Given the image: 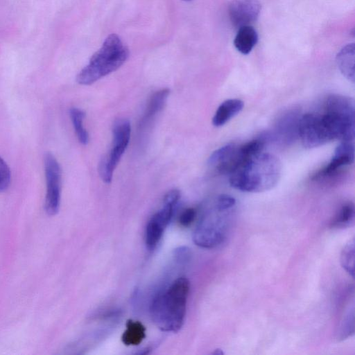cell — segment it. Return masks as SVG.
<instances>
[{"label": "cell", "mask_w": 355, "mask_h": 355, "mask_svg": "<svg viewBox=\"0 0 355 355\" xmlns=\"http://www.w3.org/2000/svg\"><path fill=\"white\" fill-rule=\"evenodd\" d=\"M169 94L170 90L168 88H164L156 92L150 97L141 119V126L146 125L164 107Z\"/></svg>", "instance_id": "obj_16"}, {"label": "cell", "mask_w": 355, "mask_h": 355, "mask_svg": "<svg viewBox=\"0 0 355 355\" xmlns=\"http://www.w3.org/2000/svg\"><path fill=\"white\" fill-rule=\"evenodd\" d=\"M354 205L352 202H345L338 210L331 223V227L343 228L349 227L354 222Z\"/></svg>", "instance_id": "obj_19"}, {"label": "cell", "mask_w": 355, "mask_h": 355, "mask_svg": "<svg viewBox=\"0 0 355 355\" xmlns=\"http://www.w3.org/2000/svg\"><path fill=\"white\" fill-rule=\"evenodd\" d=\"M69 114L79 142L83 145H87L89 137L83 125V121L85 117V112L78 108L72 107L70 109Z\"/></svg>", "instance_id": "obj_18"}, {"label": "cell", "mask_w": 355, "mask_h": 355, "mask_svg": "<svg viewBox=\"0 0 355 355\" xmlns=\"http://www.w3.org/2000/svg\"><path fill=\"white\" fill-rule=\"evenodd\" d=\"M282 165L274 155L262 151L246 159L230 174V185L239 191L263 192L272 189L279 182Z\"/></svg>", "instance_id": "obj_1"}, {"label": "cell", "mask_w": 355, "mask_h": 355, "mask_svg": "<svg viewBox=\"0 0 355 355\" xmlns=\"http://www.w3.org/2000/svg\"><path fill=\"white\" fill-rule=\"evenodd\" d=\"M231 210H220L215 205L201 216L193 232L196 245L204 248H214L226 239L228 216Z\"/></svg>", "instance_id": "obj_5"}, {"label": "cell", "mask_w": 355, "mask_h": 355, "mask_svg": "<svg viewBox=\"0 0 355 355\" xmlns=\"http://www.w3.org/2000/svg\"><path fill=\"white\" fill-rule=\"evenodd\" d=\"M184 1H191V0H184Z\"/></svg>", "instance_id": "obj_25"}, {"label": "cell", "mask_w": 355, "mask_h": 355, "mask_svg": "<svg viewBox=\"0 0 355 355\" xmlns=\"http://www.w3.org/2000/svg\"><path fill=\"white\" fill-rule=\"evenodd\" d=\"M121 340L127 346L138 345L146 338V328L139 321L128 320Z\"/></svg>", "instance_id": "obj_17"}, {"label": "cell", "mask_w": 355, "mask_h": 355, "mask_svg": "<svg viewBox=\"0 0 355 355\" xmlns=\"http://www.w3.org/2000/svg\"><path fill=\"white\" fill-rule=\"evenodd\" d=\"M129 50L114 33L107 37L101 47L91 57L89 63L78 73L76 81L89 85L117 70L127 60Z\"/></svg>", "instance_id": "obj_3"}, {"label": "cell", "mask_w": 355, "mask_h": 355, "mask_svg": "<svg viewBox=\"0 0 355 355\" xmlns=\"http://www.w3.org/2000/svg\"><path fill=\"white\" fill-rule=\"evenodd\" d=\"M258 34L250 25L239 28L234 40V45L241 53L247 55L251 52L258 42Z\"/></svg>", "instance_id": "obj_14"}, {"label": "cell", "mask_w": 355, "mask_h": 355, "mask_svg": "<svg viewBox=\"0 0 355 355\" xmlns=\"http://www.w3.org/2000/svg\"><path fill=\"white\" fill-rule=\"evenodd\" d=\"M298 137L306 148L319 147L332 140L322 115L315 113H307L300 116Z\"/></svg>", "instance_id": "obj_8"}, {"label": "cell", "mask_w": 355, "mask_h": 355, "mask_svg": "<svg viewBox=\"0 0 355 355\" xmlns=\"http://www.w3.org/2000/svg\"><path fill=\"white\" fill-rule=\"evenodd\" d=\"M354 101L352 98L338 94L328 96L322 117L333 140H354Z\"/></svg>", "instance_id": "obj_4"}, {"label": "cell", "mask_w": 355, "mask_h": 355, "mask_svg": "<svg viewBox=\"0 0 355 355\" xmlns=\"http://www.w3.org/2000/svg\"><path fill=\"white\" fill-rule=\"evenodd\" d=\"M261 9L259 0H232L228 6V15L232 24L239 28L257 21Z\"/></svg>", "instance_id": "obj_10"}, {"label": "cell", "mask_w": 355, "mask_h": 355, "mask_svg": "<svg viewBox=\"0 0 355 355\" xmlns=\"http://www.w3.org/2000/svg\"><path fill=\"white\" fill-rule=\"evenodd\" d=\"M130 132L131 126L128 119H120L114 123L112 148L101 159L98 166L99 175L104 182H112L113 172L129 144Z\"/></svg>", "instance_id": "obj_6"}, {"label": "cell", "mask_w": 355, "mask_h": 355, "mask_svg": "<svg viewBox=\"0 0 355 355\" xmlns=\"http://www.w3.org/2000/svg\"><path fill=\"white\" fill-rule=\"evenodd\" d=\"M243 102L237 98H230L223 101L214 115L213 125L216 127L225 125L243 110Z\"/></svg>", "instance_id": "obj_13"}, {"label": "cell", "mask_w": 355, "mask_h": 355, "mask_svg": "<svg viewBox=\"0 0 355 355\" xmlns=\"http://www.w3.org/2000/svg\"><path fill=\"white\" fill-rule=\"evenodd\" d=\"M11 175L9 167L0 157V192L6 191L10 183Z\"/></svg>", "instance_id": "obj_21"}, {"label": "cell", "mask_w": 355, "mask_h": 355, "mask_svg": "<svg viewBox=\"0 0 355 355\" xmlns=\"http://www.w3.org/2000/svg\"><path fill=\"white\" fill-rule=\"evenodd\" d=\"M354 44L343 47L336 55V63L341 73L349 81L354 83Z\"/></svg>", "instance_id": "obj_15"}, {"label": "cell", "mask_w": 355, "mask_h": 355, "mask_svg": "<svg viewBox=\"0 0 355 355\" xmlns=\"http://www.w3.org/2000/svg\"><path fill=\"white\" fill-rule=\"evenodd\" d=\"M214 205L220 210H232L236 205V200L231 196L222 194L217 197Z\"/></svg>", "instance_id": "obj_22"}, {"label": "cell", "mask_w": 355, "mask_h": 355, "mask_svg": "<svg viewBox=\"0 0 355 355\" xmlns=\"http://www.w3.org/2000/svg\"><path fill=\"white\" fill-rule=\"evenodd\" d=\"M180 198L178 189L169 191L164 196L162 207L148 220L145 232V242L148 250H153L169 223Z\"/></svg>", "instance_id": "obj_7"}, {"label": "cell", "mask_w": 355, "mask_h": 355, "mask_svg": "<svg viewBox=\"0 0 355 355\" xmlns=\"http://www.w3.org/2000/svg\"><path fill=\"white\" fill-rule=\"evenodd\" d=\"M212 354L216 355H222L224 354V352L220 349H216Z\"/></svg>", "instance_id": "obj_24"}, {"label": "cell", "mask_w": 355, "mask_h": 355, "mask_svg": "<svg viewBox=\"0 0 355 355\" xmlns=\"http://www.w3.org/2000/svg\"><path fill=\"white\" fill-rule=\"evenodd\" d=\"M44 171L46 182L45 211L49 216H54L60 209L62 172L57 159L50 153L44 156Z\"/></svg>", "instance_id": "obj_9"}, {"label": "cell", "mask_w": 355, "mask_h": 355, "mask_svg": "<svg viewBox=\"0 0 355 355\" xmlns=\"http://www.w3.org/2000/svg\"><path fill=\"white\" fill-rule=\"evenodd\" d=\"M196 216V211L194 208H187L184 209L179 217V222L181 225L187 227L194 220Z\"/></svg>", "instance_id": "obj_23"}, {"label": "cell", "mask_w": 355, "mask_h": 355, "mask_svg": "<svg viewBox=\"0 0 355 355\" xmlns=\"http://www.w3.org/2000/svg\"><path fill=\"white\" fill-rule=\"evenodd\" d=\"M340 262L345 270L354 277V240L352 239L344 247L340 257Z\"/></svg>", "instance_id": "obj_20"}, {"label": "cell", "mask_w": 355, "mask_h": 355, "mask_svg": "<svg viewBox=\"0 0 355 355\" xmlns=\"http://www.w3.org/2000/svg\"><path fill=\"white\" fill-rule=\"evenodd\" d=\"M300 116L296 112H287L277 121L276 132L286 142L293 141L298 136Z\"/></svg>", "instance_id": "obj_12"}, {"label": "cell", "mask_w": 355, "mask_h": 355, "mask_svg": "<svg viewBox=\"0 0 355 355\" xmlns=\"http://www.w3.org/2000/svg\"><path fill=\"white\" fill-rule=\"evenodd\" d=\"M354 147L352 141H341L336 147L330 162L313 175V179L330 178L338 173L343 167L354 162Z\"/></svg>", "instance_id": "obj_11"}, {"label": "cell", "mask_w": 355, "mask_h": 355, "mask_svg": "<svg viewBox=\"0 0 355 355\" xmlns=\"http://www.w3.org/2000/svg\"><path fill=\"white\" fill-rule=\"evenodd\" d=\"M189 288V280L184 277H179L153 300L150 316L160 330L177 332L181 329L185 318Z\"/></svg>", "instance_id": "obj_2"}]
</instances>
